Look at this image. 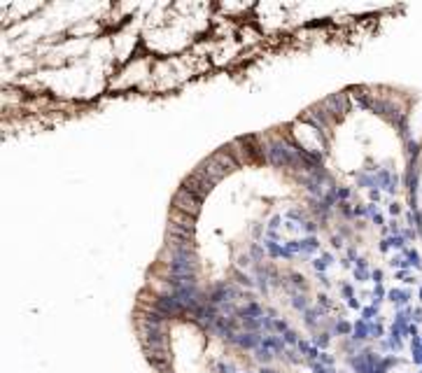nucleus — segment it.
I'll return each mask as SVG.
<instances>
[{"label":"nucleus","instance_id":"20e7f679","mask_svg":"<svg viewBox=\"0 0 422 373\" xmlns=\"http://www.w3.org/2000/svg\"><path fill=\"white\" fill-rule=\"evenodd\" d=\"M236 343L243 345V348H252V345L259 343V336L257 334H243V336H236Z\"/></svg>","mask_w":422,"mask_h":373},{"label":"nucleus","instance_id":"7ed1b4c3","mask_svg":"<svg viewBox=\"0 0 422 373\" xmlns=\"http://www.w3.org/2000/svg\"><path fill=\"white\" fill-rule=\"evenodd\" d=\"M182 189H187V192H192L194 196H199V199L203 201V199H205V194H208V192L212 189V184H210L208 180H205V177L199 173V170H194V173L189 175L187 180L182 182Z\"/></svg>","mask_w":422,"mask_h":373},{"label":"nucleus","instance_id":"f257e3e1","mask_svg":"<svg viewBox=\"0 0 422 373\" xmlns=\"http://www.w3.org/2000/svg\"><path fill=\"white\" fill-rule=\"evenodd\" d=\"M238 166V161L236 159H231L226 152H217V154H212V157H208L203 163H201L199 168V173L203 175L205 180L210 182V184H217L219 180H222L224 175H229L231 170Z\"/></svg>","mask_w":422,"mask_h":373},{"label":"nucleus","instance_id":"f03ea898","mask_svg":"<svg viewBox=\"0 0 422 373\" xmlns=\"http://www.w3.org/2000/svg\"><path fill=\"white\" fill-rule=\"evenodd\" d=\"M173 208L175 210H180V212H187V215L196 217L201 212V199L180 186V192L173 196Z\"/></svg>","mask_w":422,"mask_h":373}]
</instances>
